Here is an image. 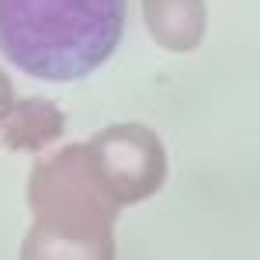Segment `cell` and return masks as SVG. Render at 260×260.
Listing matches in <instances>:
<instances>
[{"instance_id":"6da1fadb","label":"cell","mask_w":260,"mask_h":260,"mask_svg":"<svg viewBox=\"0 0 260 260\" xmlns=\"http://www.w3.org/2000/svg\"><path fill=\"white\" fill-rule=\"evenodd\" d=\"M125 11V0H0V56L39 80H83L118 49Z\"/></svg>"},{"instance_id":"7a4b0ae2","label":"cell","mask_w":260,"mask_h":260,"mask_svg":"<svg viewBox=\"0 0 260 260\" xmlns=\"http://www.w3.org/2000/svg\"><path fill=\"white\" fill-rule=\"evenodd\" d=\"M31 229L24 260H115L118 201H111L83 160V146H66L39 160L28 177Z\"/></svg>"},{"instance_id":"3957f363","label":"cell","mask_w":260,"mask_h":260,"mask_svg":"<svg viewBox=\"0 0 260 260\" xmlns=\"http://www.w3.org/2000/svg\"><path fill=\"white\" fill-rule=\"evenodd\" d=\"M83 160L101 191L118 205L153 198L167 180V149L160 136L139 121L101 128L90 142H83Z\"/></svg>"},{"instance_id":"277c9868","label":"cell","mask_w":260,"mask_h":260,"mask_svg":"<svg viewBox=\"0 0 260 260\" xmlns=\"http://www.w3.org/2000/svg\"><path fill=\"white\" fill-rule=\"evenodd\" d=\"M142 18L153 42L167 52H191L205 39V0H142Z\"/></svg>"},{"instance_id":"5b68a950","label":"cell","mask_w":260,"mask_h":260,"mask_svg":"<svg viewBox=\"0 0 260 260\" xmlns=\"http://www.w3.org/2000/svg\"><path fill=\"white\" fill-rule=\"evenodd\" d=\"M62 132H66V115L45 98L14 101L11 115L0 121V142L14 153H39L62 139Z\"/></svg>"},{"instance_id":"8992f818","label":"cell","mask_w":260,"mask_h":260,"mask_svg":"<svg viewBox=\"0 0 260 260\" xmlns=\"http://www.w3.org/2000/svg\"><path fill=\"white\" fill-rule=\"evenodd\" d=\"M11 108H14V87H11V80L0 73V121L11 115Z\"/></svg>"}]
</instances>
